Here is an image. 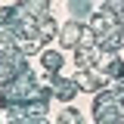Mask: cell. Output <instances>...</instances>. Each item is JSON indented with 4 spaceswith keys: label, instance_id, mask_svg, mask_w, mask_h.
Segmentation results:
<instances>
[{
    "label": "cell",
    "instance_id": "cell-2",
    "mask_svg": "<svg viewBox=\"0 0 124 124\" xmlns=\"http://www.w3.org/2000/svg\"><path fill=\"white\" fill-rule=\"evenodd\" d=\"M44 65L53 71V68H59V65H62V56H59V53H46V56H44Z\"/></svg>",
    "mask_w": 124,
    "mask_h": 124
},
{
    "label": "cell",
    "instance_id": "cell-1",
    "mask_svg": "<svg viewBox=\"0 0 124 124\" xmlns=\"http://www.w3.org/2000/svg\"><path fill=\"white\" fill-rule=\"evenodd\" d=\"M62 44H65V46L78 44V25H68V28L62 31Z\"/></svg>",
    "mask_w": 124,
    "mask_h": 124
}]
</instances>
